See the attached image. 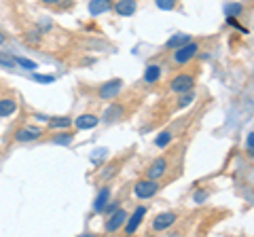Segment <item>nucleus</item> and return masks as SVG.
I'll use <instances>...</instances> for the list:
<instances>
[{
  "label": "nucleus",
  "instance_id": "1",
  "mask_svg": "<svg viewBox=\"0 0 254 237\" xmlns=\"http://www.w3.org/2000/svg\"><path fill=\"white\" fill-rule=\"evenodd\" d=\"M199 49H201L199 41H193V38H190L189 43H185L182 47H178V49H174L172 64H174V66H185V64H189V61H193L197 55H199Z\"/></svg>",
  "mask_w": 254,
  "mask_h": 237
},
{
  "label": "nucleus",
  "instance_id": "2",
  "mask_svg": "<svg viewBox=\"0 0 254 237\" xmlns=\"http://www.w3.org/2000/svg\"><path fill=\"white\" fill-rule=\"evenodd\" d=\"M195 87V72H178L170 78V91L174 93H187Z\"/></svg>",
  "mask_w": 254,
  "mask_h": 237
},
{
  "label": "nucleus",
  "instance_id": "3",
  "mask_svg": "<svg viewBox=\"0 0 254 237\" xmlns=\"http://www.w3.org/2000/svg\"><path fill=\"white\" fill-rule=\"evenodd\" d=\"M159 180H153V178H142L138 180L136 184H133V195L138 197V199H150V197H155L159 193Z\"/></svg>",
  "mask_w": 254,
  "mask_h": 237
},
{
  "label": "nucleus",
  "instance_id": "4",
  "mask_svg": "<svg viewBox=\"0 0 254 237\" xmlns=\"http://www.w3.org/2000/svg\"><path fill=\"white\" fill-rule=\"evenodd\" d=\"M43 136V129L38 125H21V127L13 133V140L19 142V144H28V142H34Z\"/></svg>",
  "mask_w": 254,
  "mask_h": 237
},
{
  "label": "nucleus",
  "instance_id": "5",
  "mask_svg": "<svg viewBox=\"0 0 254 237\" xmlns=\"http://www.w3.org/2000/svg\"><path fill=\"white\" fill-rule=\"evenodd\" d=\"M144 216H146V205H138L136 210L131 212L129 216H127V220H125V225H123V231L127 233V235H133L140 229V225H142V220H144Z\"/></svg>",
  "mask_w": 254,
  "mask_h": 237
},
{
  "label": "nucleus",
  "instance_id": "6",
  "mask_svg": "<svg viewBox=\"0 0 254 237\" xmlns=\"http://www.w3.org/2000/svg\"><path fill=\"white\" fill-rule=\"evenodd\" d=\"M127 210H123V208H119V210H115L113 214L108 216V220H106V225H104V231L106 233H117V231H121L123 229V225H125V220H127Z\"/></svg>",
  "mask_w": 254,
  "mask_h": 237
},
{
  "label": "nucleus",
  "instance_id": "7",
  "mask_svg": "<svg viewBox=\"0 0 254 237\" xmlns=\"http://www.w3.org/2000/svg\"><path fill=\"white\" fill-rule=\"evenodd\" d=\"M176 220H178V214L176 212H172V210H168V212H161V214H157L155 218H153V231H168L170 227H174L176 225Z\"/></svg>",
  "mask_w": 254,
  "mask_h": 237
},
{
  "label": "nucleus",
  "instance_id": "8",
  "mask_svg": "<svg viewBox=\"0 0 254 237\" xmlns=\"http://www.w3.org/2000/svg\"><path fill=\"white\" fill-rule=\"evenodd\" d=\"M123 89V81L121 78H113V81H106L104 85L98 89L100 100H115Z\"/></svg>",
  "mask_w": 254,
  "mask_h": 237
},
{
  "label": "nucleus",
  "instance_id": "9",
  "mask_svg": "<svg viewBox=\"0 0 254 237\" xmlns=\"http://www.w3.org/2000/svg\"><path fill=\"white\" fill-rule=\"evenodd\" d=\"M168 168H170L168 157H157V159L148 165V170H146V178L161 180V178L165 176V174H168Z\"/></svg>",
  "mask_w": 254,
  "mask_h": 237
},
{
  "label": "nucleus",
  "instance_id": "10",
  "mask_svg": "<svg viewBox=\"0 0 254 237\" xmlns=\"http://www.w3.org/2000/svg\"><path fill=\"white\" fill-rule=\"evenodd\" d=\"M113 9L119 17H131V15H136V11H138V2L136 0H117L113 4Z\"/></svg>",
  "mask_w": 254,
  "mask_h": 237
},
{
  "label": "nucleus",
  "instance_id": "11",
  "mask_svg": "<svg viewBox=\"0 0 254 237\" xmlns=\"http://www.w3.org/2000/svg\"><path fill=\"white\" fill-rule=\"evenodd\" d=\"M110 195H113V188L110 186H102L98 191V195H95V199H93V212L95 214H102V212H104V208L110 201Z\"/></svg>",
  "mask_w": 254,
  "mask_h": 237
},
{
  "label": "nucleus",
  "instance_id": "12",
  "mask_svg": "<svg viewBox=\"0 0 254 237\" xmlns=\"http://www.w3.org/2000/svg\"><path fill=\"white\" fill-rule=\"evenodd\" d=\"M98 123H100V117H95L91 113H85L81 117H76V121H72L76 129H93V127H98Z\"/></svg>",
  "mask_w": 254,
  "mask_h": 237
},
{
  "label": "nucleus",
  "instance_id": "13",
  "mask_svg": "<svg viewBox=\"0 0 254 237\" xmlns=\"http://www.w3.org/2000/svg\"><path fill=\"white\" fill-rule=\"evenodd\" d=\"M125 117V106L123 104H110L106 110H104V121L106 123H117V121H121V118Z\"/></svg>",
  "mask_w": 254,
  "mask_h": 237
},
{
  "label": "nucleus",
  "instance_id": "14",
  "mask_svg": "<svg viewBox=\"0 0 254 237\" xmlns=\"http://www.w3.org/2000/svg\"><path fill=\"white\" fill-rule=\"evenodd\" d=\"M17 110V100L6 96V98H0V118H9L11 115H15Z\"/></svg>",
  "mask_w": 254,
  "mask_h": 237
},
{
  "label": "nucleus",
  "instance_id": "15",
  "mask_svg": "<svg viewBox=\"0 0 254 237\" xmlns=\"http://www.w3.org/2000/svg\"><path fill=\"white\" fill-rule=\"evenodd\" d=\"M110 9H113V0H91V2H89V13L93 15V17L104 15Z\"/></svg>",
  "mask_w": 254,
  "mask_h": 237
},
{
  "label": "nucleus",
  "instance_id": "16",
  "mask_svg": "<svg viewBox=\"0 0 254 237\" xmlns=\"http://www.w3.org/2000/svg\"><path fill=\"white\" fill-rule=\"evenodd\" d=\"M161 78V66L159 64H148L144 68V83L146 85H155Z\"/></svg>",
  "mask_w": 254,
  "mask_h": 237
},
{
  "label": "nucleus",
  "instance_id": "17",
  "mask_svg": "<svg viewBox=\"0 0 254 237\" xmlns=\"http://www.w3.org/2000/svg\"><path fill=\"white\" fill-rule=\"evenodd\" d=\"M51 129H68L72 127V118L70 117H49V121H47Z\"/></svg>",
  "mask_w": 254,
  "mask_h": 237
},
{
  "label": "nucleus",
  "instance_id": "18",
  "mask_svg": "<svg viewBox=\"0 0 254 237\" xmlns=\"http://www.w3.org/2000/svg\"><path fill=\"white\" fill-rule=\"evenodd\" d=\"M190 41V36L189 34H174L168 38V43H165V49L168 51H174V49H178V47H182L185 43Z\"/></svg>",
  "mask_w": 254,
  "mask_h": 237
},
{
  "label": "nucleus",
  "instance_id": "19",
  "mask_svg": "<svg viewBox=\"0 0 254 237\" xmlns=\"http://www.w3.org/2000/svg\"><path fill=\"white\" fill-rule=\"evenodd\" d=\"M195 100H197V96H195V91H193V89L187 91V93H180V98H178V102H176V110H182V108L190 106Z\"/></svg>",
  "mask_w": 254,
  "mask_h": 237
},
{
  "label": "nucleus",
  "instance_id": "20",
  "mask_svg": "<svg viewBox=\"0 0 254 237\" xmlns=\"http://www.w3.org/2000/svg\"><path fill=\"white\" fill-rule=\"evenodd\" d=\"M72 140H74V133H70V131H64V133H60V136L51 138L53 144H60V146H68Z\"/></svg>",
  "mask_w": 254,
  "mask_h": 237
},
{
  "label": "nucleus",
  "instance_id": "21",
  "mask_svg": "<svg viewBox=\"0 0 254 237\" xmlns=\"http://www.w3.org/2000/svg\"><path fill=\"white\" fill-rule=\"evenodd\" d=\"M225 13H227V17H240V15L244 13V6L240 2H229L225 6Z\"/></svg>",
  "mask_w": 254,
  "mask_h": 237
},
{
  "label": "nucleus",
  "instance_id": "22",
  "mask_svg": "<svg viewBox=\"0 0 254 237\" xmlns=\"http://www.w3.org/2000/svg\"><path fill=\"white\" fill-rule=\"evenodd\" d=\"M172 136H174V133H172L170 129H165V131H161V133H159V136L155 138V146H159V148L168 146V144H170V140H172Z\"/></svg>",
  "mask_w": 254,
  "mask_h": 237
},
{
  "label": "nucleus",
  "instance_id": "23",
  "mask_svg": "<svg viewBox=\"0 0 254 237\" xmlns=\"http://www.w3.org/2000/svg\"><path fill=\"white\" fill-rule=\"evenodd\" d=\"M155 4L161 11H174L178 6V0H155Z\"/></svg>",
  "mask_w": 254,
  "mask_h": 237
},
{
  "label": "nucleus",
  "instance_id": "24",
  "mask_svg": "<svg viewBox=\"0 0 254 237\" xmlns=\"http://www.w3.org/2000/svg\"><path fill=\"white\" fill-rule=\"evenodd\" d=\"M0 66L2 68H15V58L4 51H0Z\"/></svg>",
  "mask_w": 254,
  "mask_h": 237
},
{
  "label": "nucleus",
  "instance_id": "25",
  "mask_svg": "<svg viewBox=\"0 0 254 237\" xmlns=\"http://www.w3.org/2000/svg\"><path fill=\"white\" fill-rule=\"evenodd\" d=\"M15 64H19L23 70H36V61H32V59H26V58H15Z\"/></svg>",
  "mask_w": 254,
  "mask_h": 237
},
{
  "label": "nucleus",
  "instance_id": "26",
  "mask_svg": "<svg viewBox=\"0 0 254 237\" xmlns=\"http://www.w3.org/2000/svg\"><path fill=\"white\" fill-rule=\"evenodd\" d=\"M119 205H121V201H113V203H110V201H108V205H106V208H104V212H102V214H106V216H110V214H113V212H115V210H119Z\"/></svg>",
  "mask_w": 254,
  "mask_h": 237
},
{
  "label": "nucleus",
  "instance_id": "27",
  "mask_svg": "<svg viewBox=\"0 0 254 237\" xmlns=\"http://www.w3.org/2000/svg\"><path fill=\"white\" fill-rule=\"evenodd\" d=\"M246 148H248L250 155H254V131L248 133V138H246Z\"/></svg>",
  "mask_w": 254,
  "mask_h": 237
},
{
  "label": "nucleus",
  "instance_id": "28",
  "mask_svg": "<svg viewBox=\"0 0 254 237\" xmlns=\"http://www.w3.org/2000/svg\"><path fill=\"white\" fill-rule=\"evenodd\" d=\"M193 199L197 203H203L205 199H208V191H197V193H193Z\"/></svg>",
  "mask_w": 254,
  "mask_h": 237
},
{
  "label": "nucleus",
  "instance_id": "29",
  "mask_svg": "<svg viewBox=\"0 0 254 237\" xmlns=\"http://www.w3.org/2000/svg\"><path fill=\"white\" fill-rule=\"evenodd\" d=\"M34 78H36L38 83H51V81H53V76H41V74H36Z\"/></svg>",
  "mask_w": 254,
  "mask_h": 237
},
{
  "label": "nucleus",
  "instance_id": "30",
  "mask_svg": "<svg viewBox=\"0 0 254 237\" xmlns=\"http://www.w3.org/2000/svg\"><path fill=\"white\" fill-rule=\"evenodd\" d=\"M41 2H43L45 6H58V4L62 2V0H41Z\"/></svg>",
  "mask_w": 254,
  "mask_h": 237
},
{
  "label": "nucleus",
  "instance_id": "31",
  "mask_svg": "<svg viewBox=\"0 0 254 237\" xmlns=\"http://www.w3.org/2000/svg\"><path fill=\"white\" fill-rule=\"evenodd\" d=\"M4 41H6V36H4V34H2V32H0V45H2V43H4Z\"/></svg>",
  "mask_w": 254,
  "mask_h": 237
}]
</instances>
